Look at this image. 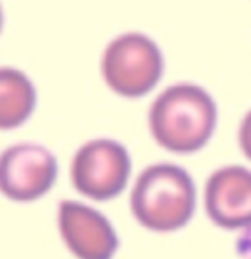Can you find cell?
Instances as JSON below:
<instances>
[{
    "label": "cell",
    "mask_w": 251,
    "mask_h": 259,
    "mask_svg": "<svg viewBox=\"0 0 251 259\" xmlns=\"http://www.w3.org/2000/svg\"><path fill=\"white\" fill-rule=\"evenodd\" d=\"M218 108L212 95L194 82L167 87L153 100L147 124L151 138L167 151L194 153L214 136Z\"/></svg>",
    "instance_id": "obj_1"
},
{
    "label": "cell",
    "mask_w": 251,
    "mask_h": 259,
    "mask_svg": "<svg viewBox=\"0 0 251 259\" xmlns=\"http://www.w3.org/2000/svg\"><path fill=\"white\" fill-rule=\"evenodd\" d=\"M130 208L138 224L169 234L185 228L194 216L196 187L187 169L155 163L143 169L130 194Z\"/></svg>",
    "instance_id": "obj_2"
},
{
    "label": "cell",
    "mask_w": 251,
    "mask_h": 259,
    "mask_svg": "<svg viewBox=\"0 0 251 259\" xmlns=\"http://www.w3.org/2000/svg\"><path fill=\"white\" fill-rule=\"evenodd\" d=\"M100 71L112 93L124 98H141L161 81L165 59L149 35L128 32L114 37L104 48Z\"/></svg>",
    "instance_id": "obj_3"
},
{
    "label": "cell",
    "mask_w": 251,
    "mask_h": 259,
    "mask_svg": "<svg viewBox=\"0 0 251 259\" xmlns=\"http://www.w3.org/2000/svg\"><path fill=\"white\" fill-rule=\"evenodd\" d=\"M132 173L126 146L116 140L98 138L77 149L71 161V183L78 193L93 200H110L124 193Z\"/></svg>",
    "instance_id": "obj_4"
},
{
    "label": "cell",
    "mask_w": 251,
    "mask_h": 259,
    "mask_svg": "<svg viewBox=\"0 0 251 259\" xmlns=\"http://www.w3.org/2000/svg\"><path fill=\"white\" fill-rule=\"evenodd\" d=\"M57 179L55 155L39 144L22 142L0 153V194L14 202H31L51 191Z\"/></svg>",
    "instance_id": "obj_5"
},
{
    "label": "cell",
    "mask_w": 251,
    "mask_h": 259,
    "mask_svg": "<svg viewBox=\"0 0 251 259\" xmlns=\"http://www.w3.org/2000/svg\"><path fill=\"white\" fill-rule=\"evenodd\" d=\"M63 243L77 259H112L118 251V234L102 212L77 200H63L57 208Z\"/></svg>",
    "instance_id": "obj_6"
},
{
    "label": "cell",
    "mask_w": 251,
    "mask_h": 259,
    "mask_svg": "<svg viewBox=\"0 0 251 259\" xmlns=\"http://www.w3.org/2000/svg\"><path fill=\"white\" fill-rule=\"evenodd\" d=\"M204 210L222 230L251 228V171L241 165L216 169L204 187Z\"/></svg>",
    "instance_id": "obj_7"
},
{
    "label": "cell",
    "mask_w": 251,
    "mask_h": 259,
    "mask_svg": "<svg viewBox=\"0 0 251 259\" xmlns=\"http://www.w3.org/2000/svg\"><path fill=\"white\" fill-rule=\"evenodd\" d=\"M35 108V87L16 67H0V130L20 128Z\"/></svg>",
    "instance_id": "obj_8"
},
{
    "label": "cell",
    "mask_w": 251,
    "mask_h": 259,
    "mask_svg": "<svg viewBox=\"0 0 251 259\" xmlns=\"http://www.w3.org/2000/svg\"><path fill=\"white\" fill-rule=\"evenodd\" d=\"M237 144H239V149L241 153L251 161V110L241 120L239 124V130H237Z\"/></svg>",
    "instance_id": "obj_9"
},
{
    "label": "cell",
    "mask_w": 251,
    "mask_h": 259,
    "mask_svg": "<svg viewBox=\"0 0 251 259\" xmlns=\"http://www.w3.org/2000/svg\"><path fill=\"white\" fill-rule=\"evenodd\" d=\"M2 24H4V12H2V4H0V32H2Z\"/></svg>",
    "instance_id": "obj_10"
}]
</instances>
